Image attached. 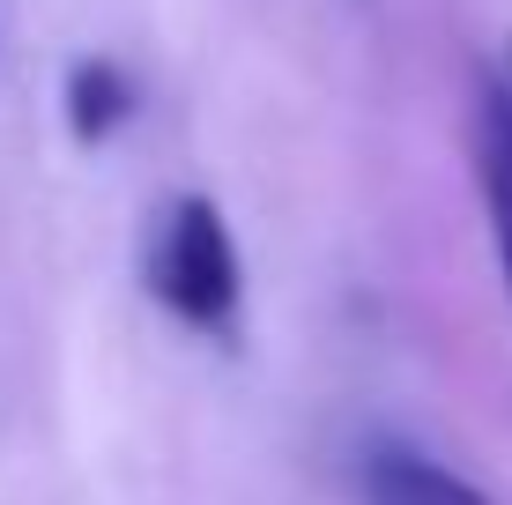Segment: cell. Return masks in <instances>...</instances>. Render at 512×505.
I'll use <instances>...</instances> for the list:
<instances>
[{"instance_id": "cell-1", "label": "cell", "mask_w": 512, "mask_h": 505, "mask_svg": "<svg viewBox=\"0 0 512 505\" xmlns=\"http://www.w3.org/2000/svg\"><path fill=\"white\" fill-rule=\"evenodd\" d=\"M149 290L164 298L193 335H238V298H245V268L231 246V223L208 194H179L156 216L149 238Z\"/></svg>"}, {"instance_id": "cell-4", "label": "cell", "mask_w": 512, "mask_h": 505, "mask_svg": "<svg viewBox=\"0 0 512 505\" xmlns=\"http://www.w3.org/2000/svg\"><path fill=\"white\" fill-rule=\"evenodd\" d=\"M134 119V82L119 60H75L67 67V134L75 142H112L119 127Z\"/></svg>"}, {"instance_id": "cell-3", "label": "cell", "mask_w": 512, "mask_h": 505, "mask_svg": "<svg viewBox=\"0 0 512 505\" xmlns=\"http://www.w3.org/2000/svg\"><path fill=\"white\" fill-rule=\"evenodd\" d=\"M475 186H483L490 246H498V275L512 290V82L490 75L475 97Z\"/></svg>"}, {"instance_id": "cell-5", "label": "cell", "mask_w": 512, "mask_h": 505, "mask_svg": "<svg viewBox=\"0 0 512 505\" xmlns=\"http://www.w3.org/2000/svg\"><path fill=\"white\" fill-rule=\"evenodd\" d=\"M505 67H512V60H505Z\"/></svg>"}, {"instance_id": "cell-2", "label": "cell", "mask_w": 512, "mask_h": 505, "mask_svg": "<svg viewBox=\"0 0 512 505\" xmlns=\"http://www.w3.org/2000/svg\"><path fill=\"white\" fill-rule=\"evenodd\" d=\"M357 491L364 505H490L468 476H453L446 461L416 454L401 439H372L357 454Z\"/></svg>"}]
</instances>
